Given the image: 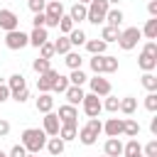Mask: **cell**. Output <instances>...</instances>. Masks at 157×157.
<instances>
[{"label":"cell","mask_w":157,"mask_h":157,"mask_svg":"<svg viewBox=\"0 0 157 157\" xmlns=\"http://www.w3.org/2000/svg\"><path fill=\"white\" fill-rule=\"evenodd\" d=\"M56 27H59V32H61V34L66 37V34H69V32L74 29V22H71V17H69V15H64V17L59 20V25H56Z\"/></svg>","instance_id":"obj_39"},{"label":"cell","mask_w":157,"mask_h":157,"mask_svg":"<svg viewBox=\"0 0 157 157\" xmlns=\"http://www.w3.org/2000/svg\"><path fill=\"white\" fill-rule=\"evenodd\" d=\"M64 96H66V101H69V105H78L81 101H83V88L81 86H69L66 91H64Z\"/></svg>","instance_id":"obj_18"},{"label":"cell","mask_w":157,"mask_h":157,"mask_svg":"<svg viewBox=\"0 0 157 157\" xmlns=\"http://www.w3.org/2000/svg\"><path fill=\"white\" fill-rule=\"evenodd\" d=\"M59 128H61V123H59L56 113H44V125H42L44 135L47 137H56L59 135Z\"/></svg>","instance_id":"obj_12"},{"label":"cell","mask_w":157,"mask_h":157,"mask_svg":"<svg viewBox=\"0 0 157 157\" xmlns=\"http://www.w3.org/2000/svg\"><path fill=\"white\" fill-rule=\"evenodd\" d=\"M108 10H110L108 0H91L86 5V20L91 25H101V22H105V12Z\"/></svg>","instance_id":"obj_4"},{"label":"cell","mask_w":157,"mask_h":157,"mask_svg":"<svg viewBox=\"0 0 157 157\" xmlns=\"http://www.w3.org/2000/svg\"><path fill=\"white\" fill-rule=\"evenodd\" d=\"M81 108H83V113H86L88 118H98V113L103 110V103H101V98H98V96L86 93V96H83V101H81Z\"/></svg>","instance_id":"obj_8"},{"label":"cell","mask_w":157,"mask_h":157,"mask_svg":"<svg viewBox=\"0 0 157 157\" xmlns=\"http://www.w3.org/2000/svg\"><path fill=\"white\" fill-rule=\"evenodd\" d=\"M0 157H7V152H2V150H0Z\"/></svg>","instance_id":"obj_54"},{"label":"cell","mask_w":157,"mask_h":157,"mask_svg":"<svg viewBox=\"0 0 157 157\" xmlns=\"http://www.w3.org/2000/svg\"><path fill=\"white\" fill-rule=\"evenodd\" d=\"M56 76H59L56 69H49V71L39 74V78H37V88H39V93H49V91H52V83H54Z\"/></svg>","instance_id":"obj_13"},{"label":"cell","mask_w":157,"mask_h":157,"mask_svg":"<svg viewBox=\"0 0 157 157\" xmlns=\"http://www.w3.org/2000/svg\"><path fill=\"white\" fill-rule=\"evenodd\" d=\"M140 83H142L150 93H157V76H155V74L145 71V74H142V78H140Z\"/></svg>","instance_id":"obj_32"},{"label":"cell","mask_w":157,"mask_h":157,"mask_svg":"<svg viewBox=\"0 0 157 157\" xmlns=\"http://www.w3.org/2000/svg\"><path fill=\"white\" fill-rule=\"evenodd\" d=\"M7 98H10V88H7L5 83H0V105H2Z\"/></svg>","instance_id":"obj_49"},{"label":"cell","mask_w":157,"mask_h":157,"mask_svg":"<svg viewBox=\"0 0 157 157\" xmlns=\"http://www.w3.org/2000/svg\"><path fill=\"white\" fill-rule=\"evenodd\" d=\"M147 12H150V17H157V0L147 2Z\"/></svg>","instance_id":"obj_50"},{"label":"cell","mask_w":157,"mask_h":157,"mask_svg":"<svg viewBox=\"0 0 157 157\" xmlns=\"http://www.w3.org/2000/svg\"><path fill=\"white\" fill-rule=\"evenodd\" d=\"M118 34H120L118 27H108V25H105L103 32H101V39H103L105 44H108V42H118Z\"/></svg>","instance_id":"obj_35"},{"label":"cell","mask_w":157,"mask_h":157,"mask_svg":"<svg viewBox=\"0 0 157 157\" xmlns=\"http://www.w3.org/2000/svg\"><path fill=\"white\" fill-rule=\"evenodd\" d=\"M101 132H103V123H101L98 118H88V123L78 130L76 140H78L81 145L91 147V145H96V140H98V135H101Z\"/></svg>","instance_id":"obj_2"},{"label":"cell","mask_w":157,"mask_h":157,"mask_svg":"<svg viewBox=\"0 0 157 157\" xmlns=\"http://www.w3.org/2000/svg\"><path fill=\"white\" fill-rule=\"evenodd\" d=\"M66 37H69L71 47H81V44H86V32H83V29H76V27H74Z\"/></svg>","instance_id":"obj_30"},{"label":"cell","mask_w":157,"mask_h":157,"mask_svg":"<svg viewBox=\"0 0 157 157\" xmlns=\"http://www.w3.org/2000/svg\"><path fill=\"white\" fill-rule=\"evenodd\" d=\"M44 5H47V0H27V7L37 15V12H44Z\"/></svg>","instance_id":"obj_43"},{"label":"cell","mask_w":157,"mask_h":157,"mask_svg":"<svg viewBox=\"0 0 157 157\" xmlns=\"http://www.w3.org/2000/svg\"><path fill=\"white\" fill-rule=\"evenodd\" d=\"M0 29H5V32L20 29V17L12 10H0Z\"/></svg>","instance_id":"obj_11"},{"label":"cell","mask_w":157,"mask_h":157,"mask_svg":"<svg viewBox=\"0 0 157 157\" xmlns=\"http://www.w3.org/2000/svg\"><path fill=\"white\" fill-rule=\"evenodd\" d=\"M103 157H105V155H103Z\"/></svg>","instance_id":"obj_57"},{"label":"cell","mask_w":157,"mask_h":157,"mask_svg":"<svg viewBox=\"0 0 157 157\" xmlns=\"http://www.w3.org/2000/svg\"><path fill=\"white\" fill-rule=\"evenodd\" d=\"M5 86L10 88V93H17V91L27 88V83H25V76H22V74H12V76L7 78V83H5Z\"/></svg>","instance_id":"obj_23"},{"label":"cell","mask_w":157,"mask_h":157,"mask_svg":"<svg viewBox=\"0 0 157 157\" xmlns=\"http://www.w3.org/2000/svg\"><path fill=\"white\" fill-rule=\"evenodd\" d=\"M105 47H108V44H105L103 39H86V49H88L93 56H96V54H105Z\"/></svg>","instance_id":"obj_28"},{"label":"cell","mask_w":157,"mask_h":157,"mask_svg":"<svg viewBox=\"0 0 157 157\" xmlns=\"http://www.w3.org/2000/svg\"><path fill=\"white\" fill-rule=\"evenodd\" d=\"M118 2H120V0H108V5H118Z\"/></svg>","instance_id":"obj_52"},{"label":"cell","mask_w":157,"mask_h":157,"mask_svg":"<svg viewBox=\"0 0 157 157\" xmlns=\"http://www.w3.org/2000/svg\"><path fill=\"white\" fill-rule=\"evenodd\" d=\"M64 56H66L64 61H66V66H69L71 71H74V69H81V64H83V56H81L78 52H69V54H64Z\"/></svg>","instance_id":"obj_31"},{"label":"cell","mask_w":157,"mask_h":157,"mask_svg":"<svg viewBox=\"0 0 157 157\" xmlns=\"http://www.w3.org/2000/svg\"><path fill=\"white\" fill-rule=\"evenodd\" d=\"M32 69H34V71H37V76H39V74H44V71H49V69H52V61L39 56V59H34V61H32Z\"/></svg>","instance_id":"obj_38"},{"label":"cell","mask_w":157,"mask_h":157,"mask_svg":"<svg viewBox=\"0 0 157 157\" xmlns=\"http://www.w3.org/2000/svg\"><path fill=\"white\" fill-rule=\"evenodd\" d=\"M101 103H103V110H108V113H118L120 98H118V96H105V101H101Z\"/></svg>","instance_id":"obj_37"},{"label":"cell","mask_w":157,"mask_h":157,"mask_svg":"<svg viewBox=\"0 0 157 157\" xmlns=\"http://www.w3.org/2000/svg\"><path fill=\"white\" fill-rule=\"evenodd\" d=\"M137 157H142V155H137Z\"/></svg>","instance_id":"obj_56"},{"label":"cell","mask_w":157,"mask_h":157,"mask_svg":"<svg viewBox=\"0 0 157 157\" xmlns=\"http://www.w3.org/2000/svg\"><path fill=\"white\" fill-rule=\"evenodd\" d=\"M125 20V15H123V10H118V7H110L108 12H105V25L108 27H118L120 29V22Z\"/></svg>","instance_id":"obj_19"},{"label":"cell","mask_w":157,"mask_h":157,"mask_svg":"<svg viewBox=\"0 0 157 157\" xmlns=\"http://www.w3.org/2000/svg\"><path fill=\"white\" fill-rule=\"evenodd\" d=\"M118 110H120V113H125V115H132V113L137 110V98H132V96H125V98H120V105H118Z\"/></svg>","instance_id":"obj_24"},{"label":"cell","mask_w":157,"mask_h":157,"mask_svg":"<svg viewBox=\"0 0 157 157\" xmlns=\"http://www.w3.org/2000/svg\"><path fill=\"white\" fill-rule=\"evenodd\" d=\"M69 86H71V83H69V76H61V74H59V76L54 78V83H52V91H49V93H64Z\"/></svg>","instance_id":"obj_33"},{"label":"cell","mask_w":157,"mask_h":157,"mask_svg":"<svg viewBox=\"0 0 157 157\" xmlns=\"http://www.w3.org/2000/svg\"><path fill=\"white\" fill-rule=\"evenodd\" d=\"M39 56H42V59H52V56H54V42H44V44L39 47Z\"/></svg>","instance_id":"obj_40"},{"label":"cell","mask_w":157,"mask_h":157,"mask_svg":"<svg viewBox=\"0 0 157 157\" xmlns=\"http://www.w3.org/2000/svg\"><path fill=\"white\" fill-rule=\"evenodd\" d=\"M44 147L49 150V155H54V157H59V155L64 152V147H66V142H64V140H61V137L56 135V137H49Z\"/></svg>","instance_id":"obj_21"},{"label":"cell","mask_w":157,"mask_h":157,"mask_svg":"<svg viewBox=\"0 0 157 157\" xmlns=\"http://www.w3.org/2000/svg\"><path fill=\"white\" fill-rule=\"evenodd\" d=\"M76 135H78V128H76V125H61V128H59V137H61L64 142L76 140Z\"/></svg>","instance_id":"obj_29"},{"label":"cell","mask_w":157,"mask_h":157,"mask_svg":"<svg viewBox=\"0 0 157 157\" xmlns=\"http://www.w3.org/2000/svg\"><path fill=\"white\" fill-rule=\"evenodd\" d=\"M140 37H142V32H140L137 27H125V29H120V34H118V47H120L123 52H130V49L137 47Z\"/></svg>","instance_id":"obj_5"},{"label":"cell","mask_w":157,"mask_h":157,"mask_svg":"<svg viewBox=\"0 0 157 157\" xmlns=\"http://www.w3.org/2000/svg\"><path fill=\"white\" fill-rule=\"evenodd\" d=\"M88 86H91V93L98 96V98L110 96V81L103 78V76H93V78H88Z\"/></svg>","instance_id":"obj_9"},{"label":"cell","mask_w":157,"mask_h":157,"mask_svg":"<svg viewBox=\"0 0 157 157\" xmlns=\"http://www.w3.org/2000/svg\"><path fill=\"white\" fill-rule=\"evenodd\" d=\"M86 81H88V76H86L81 69H74L71 76H69V83H71V86H83Z\"/></svg>","instance_id":"obj_36"},{"label":"cell","mask_w":157,"mask_h":157,"mask_svg":"<svg viewBox=\"0 0 157 157\" xmlns=\"http://www.w3.org/2000/svg\"><path fill=\"white\" fill-rule=\"evenodd\" d=\"M137 132H140V123H137L135 118H123V135L137 137Z\"/></svg>","instance_id":"obj_25"},{"label":"cell","mask_w":157,"mask_h":157,"mask_svg":"<svg viewBox=\"0 0 157 157\" xmlns=\"http://www.w3.org/2000/svg\"><path fill=\"white\" fill-rule=\"evenodd\" d=\"M37 110L39 113H52V108H54V96L52 93H39V98H37Z\"/></svg>","instance_id":"obj_20"},{"label":"cell","mask_w":157,"mask_h":157,"mask_svg":"<svg viewBox=\"0 0 157 157\" xmlns=\"http://www.w3.org/2000/svg\"><path fill=\"white\" fill-rule=\"evenodd\" d=\"M123 155H125V157H137V155H142V145L137 142V137H130V140L123 145Z\"/></svg>","instance_id":"obj_22"},{"label":"cell","mask_w":157,"mask_h":157,"mask_svg":"<svg viewBox=\"0 0 157 157\" xmlns=\"http://www.w3.org/2000/svg\"><path fill=\"white\" fill-rule=\"evenodd\" d=\"M140 32L147 37V42H155V39H157V17H150Z\"/></svg>","instance_id":"obj_26"},{"label":"cell","mask_w":157,"mask_h":157,"mask_svg":"<svg viewBox=\"0 0 157 157\" xmlns=\"http://www.w3.org/2000/svg\"><path fill=\"white\" fill-rule=\"evenodd\" d=\"M103 132H105L108 137L123 135V118H108V120L103 123Z\"/></svg>","instance_id":"obj_14"},{"label":"cell","mask_w":157,"mask_h":157,"mask_svg":"<svg viewBox=\"0 0 157 157\" xmlns=\"http://www.w3.org/2000/svg\"><path fill=\"white\" fill-rule=\"evenodd\" d=\"M145 108L150 113H157V93H147L145 96Z\"/></svg>","instance_id":"obj_41"},{"label":"cell","mask_w":157,"mask_h":157,"mask_svg":"<svg viewBox=\"0 0 157 157\" xmlns=\"http://www.w3.org/2000/svg\"><path fill=\"white\" fill-rule=\"evenodd\" d=\"M7 135H10V123L0 118V137H7Z\"/></svg>","instance_id":"obj_48"},{"label":"cell","mask_w":157,"mask_h":157,"mask_svg":"<svg viewBox=\"0 0 157 157\" xmlns=\"http://www.w3.org/2000/svg\"><path fill=\"white\" fill-rule=\"evenodd\" d=\"M29 44V37L22 32V29H12V32H5V47L17 52V49H25Z\"/></svg>","instance_id":"obj_7"},{"label":"cell","mask_w":157,"mask_h":157,"mask_svg":"<svg viewBox=\"0 0 157 157\" xmlns=\"http://www.w3.org/2000/svg\"><path fill=\"white\" fill-rule=\"evenodd\" d=\"M32 25H34V27H44V25H47V17H44V12H37V15L32 17Z\"/></svg>","instance_id":"obj_46"},{"label":"cell","mask_w":157,"mask_h":157,"mask_svg":"<svg viewBox=\"0 0 157 157\" xmlns=\"http://www.w3.org/2000/svg\"><path fill=\"white\" fill-rule=\"evenodd\" d=\"M150 132L157 137V115H155V118H152V123H150Z\"/></svg>","instance_id":"obj_51"},{"label":"cell","mask_w":157,"mask_h":157,"mask_svg":"<svg viewBox=\"0 0 157 157\" xmlns=\"http://www.w3.org/2000/svg\"><path fill=\"white\" fill-rule=\"evenodd\" d=\"M10 98H15L17 103H25V101L29 98V88H22V91H17V93H10Z\"/></svg>","instance_id":"obj_44"},{"label":"cell","mask_w":157,"mask_h":157,"mask_svg":"<svg viewBox=\"0 0 157 157\" xmlns=\"http://www.w3.org/2000/svg\"><path fill=\"white\" fill-rule=\"evenodd\" d=\"M71 52V42H69V37H59L56 42H54V54H69Z\"/></svg>","instance_id":"obj_34"},{"label":"cell","mask_w":157,"mask_h":157,"mask_svg":"<svg viewBox=\"0 0 157 157\" xmlns=\"http://www.w3.org/2000/svg\"><path fill=\"white\" fill-rule=\"evenodd\" d=\"M27 157H39V155H27Z\"/></svg>","instance_id":"obj_55"},{"label":"cell","mask_w":157,"mask_h":157,"mask_svg":"<svg viewBox=\"0 0 157 157\" xmlns=\"http://www.w3.org/2000/svg\"><path fill=\"white\" fill-rule=\"evenodd\" d=\"M76 2H81V5H88V2H91V0H76Z\"/></svg>","instance_id":"obj_53"},{"label":"cell","mask_w":157,"mask_h":157,"mask_svg":"<svg viewBox=\"0 0 157 157\" xmlns=\"http://www.w3.org/2000/svg\"><path fill=\"white\" fill-rule=\"evenodd\" d=\"M7 157H27V150H25L22 145H15V147L7 152Z\"/></svg>","instance_id":"obj_45"},{"label":"cell","mask_w":157,"mask_h":157,"mask_svg":"<svg viewBox=\"0 0 157 157\" xmlns=\"http://www.w3.org/2000/svg\"><path fill=\"white\" fill-rule=\"evenodd\" d=\"M20 145L27 150V155H39L47 145V135L39 128H27V130H22V142Z\"/></svg>","instance_id":"obj_1"},{"label":"cell","mask_w":157,"mask_h":157,"mask_svg":"<svg viewBox=\"0 0 157 157\" xmlns=\"http://www.w3.org/2000/svg\"><path fill=\"white\" fill-rule=\"evenodd\" d=\"M142 52H147V54H152V56H157V42H147V44L142 47Z\"/></svg>","instance_id":"obj_47"},{"label":"cell","mask_w":157,"mask_h":157,"mask_svg":"<svg viewBox=\"0 0 157 157\" xmlns=\"http://www.w3.org/2000/svg\"><path fill=\"white\" fill-rule=\"evenodd\" d=\"M137 66L142 69V71H155L157 69V56H152V54H147V52H140V56H137Z\"/></svg>","instance_id":"obj_17"},{"label":"cell","mask_w":157,"mask_h":157,"mask_svg":"<svg viewBox=\"0 0 157 157\" xmlns=\"http://www.w3.org/2000/svg\"><path fill=\"white\" fill-rule=\"evenodd\" d=\"M27 37H29V44H32V47H37V49H39V47H42L44 42H49L47 27H34V29H32V32H29Z\"/></svg>","instance_id":"obj_15"},{"label":"cell","mask_w":157,"mask_h":157,"mask_svg":"<svg viewBox=\"0 0 157 157\" xmlns=\"http://www.w3.org/2000/svg\"><path fill=\"white\" fill-rule=\"evenodd\" d=\"M142 157H157V140H150L145 147H142Z\"/></svg>","instance_id":"obj_42"},{"label":"cell","mask_w":157,"mask_h":157,"mask_svg":"<svg viewBox=\"0 0 157 157\" xmlns=\"http://www.w3.org/2000/svg\"><path fill=\"white\" fill-rule=\"evenodd\" d=\"M88 64H91V71L96 76H101V74H115L118 71V59L108 56V54H96V56L88 59Z\"/></svg>","instance_id":"obj_3"},{"label":"cell","mask_w":157,"mask_h":157,"mask_svg":"<svg viewBox=\"0 0 157 157\" xmlns=\"http://www.w3.org/2000/svg\"><path fill=\"white\" fill-rule=\"evenodd\" d=\"M69 17H71V22H81V20H86V5L74 2L71 10H69Z\"/></svg>","instance_id":"obj_27"},{"label":"cell","mask_w":157,"mask_h":157,"mask_svg":"<svg viewBox=\"0 0 157 157\" xmlns=\"http://www.w3.org/2000/svg\"><path fill=\"white\" fill-rule=\"evenodd\" d=\"M44 17H47V25H44V27H56L59 20L64 17V2H61V0H47V5H44Z\"/></svg>","instance_id":"obj_6"},{"label":"cell","mask_w":157,"mask_h":157,"mask_svg":"<svg viewBox=\"0 0 157 157\" xmlns=\"http://www.w3.org/2000/svg\"><path fill=\"white\" fill-rule=\"evenodd\" d=\"M56 118H59V123H61V125H76L78 110H76V105H69V103H64V105H59V113H56Z\"/></svg>","instance_id":"obj_10"},{"label":"cell","mask_w":157,"mask_h":157,"mask_svg":"<svg viewBox=\"0 0 157 157\" xmlns=\"http://www.w3.org/2000/svg\"><path fill=\"white\" fill-rule=\"evenodd\" d=\"M103 152H105V157H120L123 155V142L118 137H108L105 145H103Z\"/></svg>","instance_id":"obj_16"}]
</instances>
